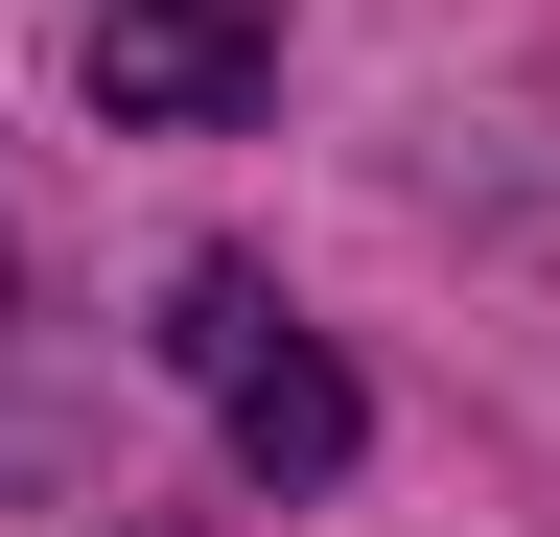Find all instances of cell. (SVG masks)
<instances>
[{
  "mask_svg": "<svg viewBox=\"0 0 560 537\" xmlns=\"http://www.w3.org/2000/svg\"><path fill=\"white\" fill-rule=\"evenodd\" d=\"M164 351L210 374V421H234V467H257V491H327V467H350V374H327L304 327L234 281V257H210V281L164 304Z\"/></svg>",
  "mask_w": 560,
  "mask_h": 537,
  "instance_id": "1",
  "label": "cell"
},
{
  "mask_svg": "<svg viewBox=\"0 0 560 537\" xmlns=\"http://www.w3.org/2000/svg\"><path fill=\"white\" fill-rule=\"evenodd\" d=\"M280 71V0H117L94 24V117H234Z\"/></svg>",
  "mask_w": 560,
  "mask_h": 537,
  "instance_id": "2",
  "label": "cell"
}]
</instances>
